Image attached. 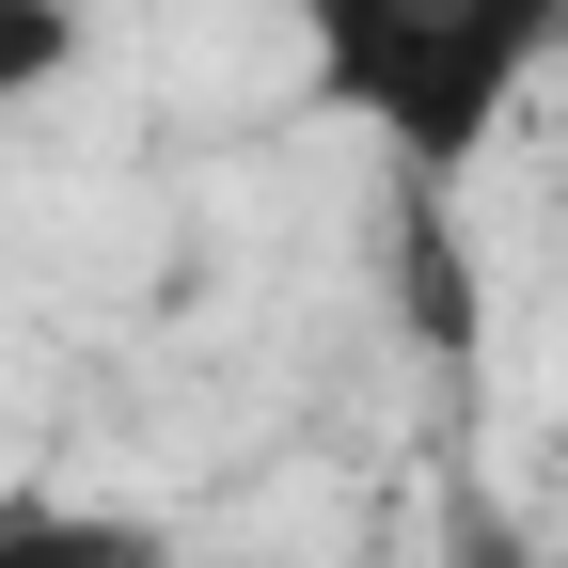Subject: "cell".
<instances>
[{"mask_svg": "<svg viewBox=\"0 0 568 568\" xmlns=\"http://www.w3.org/2000/svg\"><path fill=\"white\" fill-rule=\"evenodd\" d=\"M80 63V0H0V95H48Z\"/></svg>", "mask_w": 568, "mask_h": 568, "instance_id": "3", "label": "cell"}, {"mask_svg": "<svg viewBox=\"0 0 568 568\" xmlns=\"http://www.w3.org/2000/svg\"><path fill=\"white\" fill-rule=\"evenodd\" d=\"M0 568H174V537H159V521H126V506L0 489Z\"/></svg>", "mask_w": 568, "mask_h": 568, "instance_id": "2", "label": "cell"}, {"mask_svg": "<svg viewBox=\"0 0 568 568\" xmlns=\"http://www.w3.org/2000/svg\"><path fill=\"white\" fill-rule=\"evenodd\" d=\"M284 32H301V95L347 142H379L410 205H443L552 80L568 0H284Z\"/></svg>", "mask_w": 568, "mask_h": 568, "instance_id": "1", "label": "cell"}]
</instances>
